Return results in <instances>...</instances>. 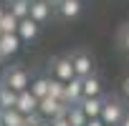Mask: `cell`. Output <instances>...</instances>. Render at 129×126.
Here are the masks:
<instances>
[{
    "mask_svg": "<svg viewBox=\"0 0 129 126\" xmlns=\"http://www.w3.org/2000/svg\"><path fill=\"white\" fill-rule=\"evenodd\" d=\"M0 88H3V81H0Z\"/></svg>",
    "mask_w": 129,
    "mask_h": 126,
    "instance_id": "f1b7e54d",
    "label": "cell"
},
{
    "mask_svg": "<svg viewBox=\"0 0 129 126\" xmlns=\"http://www.w3.org/2000/svg\"><path fill=\"white\" fill-rule=\"evenodd\" d=\"M20 38L15 35V33H10V35H0V55L3 58H10V55H15L18 50H20Z\"/></svg>",
    "mask_w": 129,
    "mask_h": 126,
    "instance_id": "4fadbf2b",
    "label": "cell"
},
{
    "mask_svg": "<svg viewBox=\"0 0 129 126\" xmlns=\"http://www.w3.org/2000/svg\"><path fill=\"white\" fill-rule=\"evenodd\" d=\"M81 10H84V3H81V0H66V3H58V5L53 8V13H56L58 18H63V20L79 18Z\"/></svg>",
    "mask_w": 129,
    "mask_h": 126,
    "instance_id": "ba28073f",
    "label": "cell"
},
{
    "mask_svg": "<svg viewBox=\"0 0 129 126\" xmlns=\"http://www.w3.org/2000/svg\"><path fill=\"white\" fill-rule=\"evenodd\" d=\"M28 91H30V96H33V98L43 101V98L48 96V76H33V78H30Z\"/></svg>",
    "mask_w": 129,
    "mask_h": 126,
    "instance_id": "5bb4252c",
    "label": "cell"
},
{
    "mask_svg": "<svg viewBox=\"0 0 129 126\" xmlns=\"http://www.w3.org/2000/svg\"><path fill=\"white\" fill-rule=\"evenodd\" d=\"M104 96H99V98H81V103H79V108L84 111V116L86 118H99L101 116V108H104Z\"/></svg>",
    "mask_w": 129,
    "mask_h": 126,
    "instance_id": "7c38bea8",
    "label": "cell"
},
{
    "mask_svg": "<svg viewBox=\"0 0 129 126\" xmlns=\"http://www.w3.org/2000/svg\"><path fill=\"white\" fill-rule=\"evenodd\" d=\"M66 103H61V101H56V98H51V96H46L43 101H38V116L43 118V121H53L56 116H61V113H66Z\"/></svg>",
    "mask_w": 129,
    "mask_h": 126,
    "instance_id": "5b68a950",
    "label": "cell"
},
{
    "mask_svg": "<svg viewBox=\"0 0 129 126\" xmlns=\"http://www.w3.org/2000/svg\"><path fill=\"white\" fill-rule=\"evenodd\" d=\"M15 30H18V20L5 10L3 20H0V35H10V33H15Z\"/></svg>",
    "mask_w": 129,
    "mask_h": 126,
    "instance_id": "d6986e66",
    "label": "cell"
},
{
    "mask_svg": "<svg viewBox=\"0 0 129 126\" xmlns=\"http://www.w3.org/2000/svg\"><path fill=\"white\" fill-rule=\"evenodd\" d=\"M0 118H3V126H25V116L18 113L15 108H8L0 113Z\"/></svg>",
    "mask_w": 129,
    "mask_h": 126,
    "instance_id": "2e32d148",
    "label": "cell"
},
{
    "mask_svg": "<svg viewBox=\"0 0 129 126\" xmlns=\"http://www.w3.org/2000/svg\"><path fill=\"white\" fill-rule=\"evenodd\" d=\"M86 126H104V123H101L99 118H89V121H86Z\"/></svg>",
    "mask_w": 129,
    "mask_h": 126,
    "instance_id": "44dd1931",
    "label": "cell"
},
{
    "mask_svg": "<svg viewBox=\"0 0 129 126\" xmlns=\"http://www.w3.org/2000/svg\"><path fill=\"white\" fill-rule=\"evenodd\" d=\"M3 60H5V58H3V55H0V68H3Z\"/></svg>",
    "mask_w": 129,
    "mask_h": 126,
    "instance_id": "4316f807",
    "label": "cell"
},
{
    "mask_svg": "<svg viewBox=\"0 0 129 126\" xmlns=\"http://www.w3.org/2000/svg\"><path fill=\"white\" fill-rule=\"evenodd\" d=\"M124 91H126V93H129V78H126V81H124Z\"/></svg>",
    "mask_w": 129,
    "mask_h": 126,
    "instance_id": "cb8c5ba5",
    "label": "cell"
},
{
    "mask_svg": "<svg viewBox=\"0 0 129 126\" xmlns=\"http://www.w3.org/2000/svg\"><path fill=\"white\" fill-rule=\"evenodd\" d=\"M15 35L20 38V43H33V40L41 35V25H38L36 20H30V18L18 20V30H15Z\"/></svg>",
    "mask_w": 129,
    "mask_h": 126,
    "instance_id": "52a82bcc",
    "label": "cell"
},
{
    "mask_svg": "<svg viewBox=\"0 0 129 126\" xmlns=\"http://www.w3.org/2000/svg\"><path fill=\"white\" fill-rule=\"evenodd\" d=\"M0 81H3L5 88H10V91H15V93H23V91H28V86H30V71H28L25 66H10Z\"/></svg>",
    "mask_w": 129,
    "mask_h": 126,
    "instance_id": "6da1fadb",
    "label": "cell"
},
{
    "mask_svg": "<svg viewBox=\"0 0 129 126\" xmlns=\"http://www.w3.org/2000/svg\"><path fill=\"white\" fill-rule=\"evenodd\" d=\"M3 15H5V5H0V20H3Z\"/></svg>",
    "mask_w": 129,
    "mask_h": 126,
    "instance_id": "603a6c76",
    "label": "cell"
},
{
    "mask_svg": "<svg viewBox=\"0 0 129 126\" xmlns=\"http://www.w3.org/2000/svg\"><path fill=\"white\" fill-rule=\"evenodd\" d=\"M51 76L48 78H53V81H61V83H69L71 78H76L74 76V66H71V60H69V55H56L53 60H51Z\"/></svg>",
    "mask_w": 129,
    "mask_h": 126,
    "instance_id": "277c9868",
    "label": "cell"
},
{
    "mask_svg": "<svg viewBox=\"0 0 129 126\" xmlns=\"http://www.w3.org/2000/svg\"><path fill=\"white\" fill-rule=\"evenodd\" d=\"M38 126H51V123H48V121H41V123H38Z\"/></svg>",
    "mask_w": 129,
    "mask_h": 126,
    "instance_id": "484cf974",
    "label": "cell"
},
{
    "mask_svg": "<svg viewBox=\"0 0 129 126\" xmlns=\"http://www.w3.org/2000/svg\"><path fill=\"white\" fill-rule=\"evenodd\" d=\"M124 116H126V111H124L121 101H116V98H106V101H104V108H101L99 121H101L104 126H121Z\"/></svg>",
    "mask_w": 129,
    "mask_h": 126,
    "instance_id": "3957f363",
    "label": "cell"
},
{
    "mask_svg": "<svg viewBox=\"0 0 129 126\" xmlns=\"http://www.w3.org/2000/svg\"><path fill=\"white\" fill-rule=\"evenodd\" d=\"M84 98V91H81V78H71L66 83V93H63V103L66 106H79Z\"/></svg>",
    "mask_w": 129,
    "mask_h": 126,
    "instance_id": "30bf717a",
    "label": "cell"
},
{
    "mask_svg": "<svg viewBox=\"0 0 129 126\" xmlns=\"http://www.w3.org/2000/svg\"><path fill=\"white\" fill-rule=\"evenodd\" d=\"M63 93H66V83H61V81H53V78H48V96L63 103Z\"/></svg>",
    "mask_w": 129,
    "mask_h": 126,
    "instance_id": "ffe728a7",
    "label": "cell"
},
{
    "mask_svg": "<svg viewBox=\"0 0 129 126\" xmlns=\"http://www.w3.org/2000/svg\"><path fill=\"white\" fill-rule=\"evenodd\" d=\"M0 126H3V118H0Z\"/></svg>",
    "mask_w": 129,
    "mask_h": 126,
    "instance_id": "83f0119b",
    "label": "cell"
},
{
    "mask_svg": "<svg viewBox=\"0 0 129 126\" xmlns=\"http://www.w3.org/2000/svg\"><path fill=\"white\" fill-rule=\"evenodd\" d=\"M51 15H53V5L48 3V0H30V13H28L30 20L43 25V23L51 20Z\"/></svg>",
    "mask_w": 129,
    "mask_h": 126,
    "instance_id": "8992f818",
    "label": "cell"
},
{
    "mask_svg": "<svg viewBox=\"0 0 129 126\" xmlns=\"http://www.w3.org/2000/svg\"><path fill=\"white\" fill-rule=\"evenodd\" d=\"M66 121L71 123V126H86V116H84V111L79 108V106H69L66 108Z\"/></svg>",
    "mask_w": 129,
    "mask_h": 126,
    "instance_id": "e0dca14e",
    "label": "cell"
},
{
    "mask_svg": "<svg viewBox=\"0 0 129 126\" xmlns=\"http://www.w3.org/2000/svg\"><path fill=\"white\" fill-rule=\"evenodd\" d=\"M48 3H51V5H53V8H56V5H58V3H66V0H48Z\"/></svg>",
    "mask_w": 129,
    "mask_h": 126,
    "instance_id": "7402d4cb",
    "label": "cell"
},
{
    "mask_svg": "<svg viewBox=\"0 0 129 126\" xmlns=\"http://www.w3.org/2000/svg\"><path fill=\"white\" fill-rule=\"evenodd\" d=\"M81 91H84V98H99L104 96V81L96 73L89 78H81Z\"/></svg>",
    "mask_w": 129,
    "mask_h": 126,
    "instance_id": "9c48e42d",
    "label": "cell"
},
{
    "mask_svg": "<svg viewBox=\"0 0 129 126\" xmlns=\"http://www.w3.org/2000/svg\"><path fill=\"white\" fill-rule=\"evenodd\" d=\"M0 113H3V108H0Z\"/></svg>",
    "mask_w": 129,
    "mask_h": 126,
    "instance_id": "f546056e",
    "label": "cell"
},
{
    "mask_svg": "<svg viewBox=\"0 0 129 126\" xmlns=\"http://www.w3.org/2000/svg\"><path fill=\"white\" fill-rule=\"evenodd\" d=\"M15 103H18V93L3 86V88H0V108L8 111V108H15Z\"/></svg>",
    "mask_w": 129,
    "mask_h": 126,
    "instance_id": "ac0fdd59",
    "label": "cell"
},
{
    "mask_svg": "<svg viewBox=\"0 0 129 126\" xmlns=\"http://www.w3.org/2000/svg\"><path fill=\"white\" fill-rule=\"evenodd\" d=\"M15 111H18V113H23V116H33V113H38V98H33V96H30V91L18 93Z\"/></svg>",
    "mask_w": 129,
    "mask_h": 126,
    "instance_id": "8fae6325",
    "label": "cell"
},
{
    "mask_svg": "<svg viewBox=\"0 0 129 126\" xmlns=\"http://www.w3.org/2000/svg\"><path fill=\"white\" fill-rule=\"evenodd\" d=\"M121 126H129V116H124V121H121Z\"/></svg>",
    "mask_w": 129,
    "mask_h": 126,
    "instance_id": "d4e9b609",
    "label": "cell"
},
{
    "mask_svg": "<svg viewBox=\"0 0 129 126\" xmlns=\"http://www.w3.org/2000/svg\"><path fill=\"white\" fill-rule=\"evenodd\" d=\"M15 20H25L30 13V0H8V8H5Z\"/></svg>",
    "mask_w": 129,
    "mask_h": 126,
    "instance_id": "9a60e30c",
    "label": "cell"
},
{
    "mask_svg": "<svg viewBox=\"0 0 129 126\" xmlns=\"http://www.w3.org/2000/svg\"><path fill=\"white\" fill-rule=\"evenodd\" d=\"M69 60H71V66H74V76H76V78H89V76L96 73L94 58H91V53H86V50H74V53H69Z\"/></svg>",
    "mask_w": 129,
    "mask_h": 126,
    "instance_id": "7a4b0ae2",
    "label": "cell"
}]
</instances>
